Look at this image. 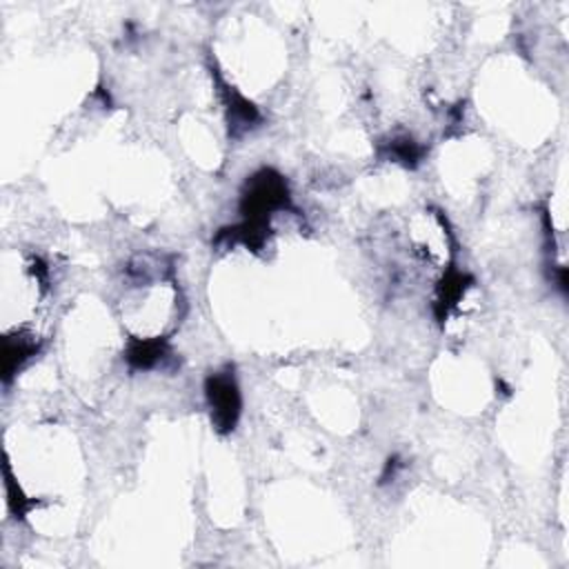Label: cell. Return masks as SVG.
<instances>
[{"label": "cell", "instance_id": "6da1fadb", "mask_svg": "<svg viewBox=\"0 0 569 569\" xmlns=\"http://www.w3.org/2000/svg\"><path fill=\"white\" fill-rule=\"evenodd\" d=\"M207 402L211 409V420L220 431H231L240 416V391L231 369L211 373L207 378Z\"/></svg>", "mask_w": 569, "mask_h": 569}]
</instances>
